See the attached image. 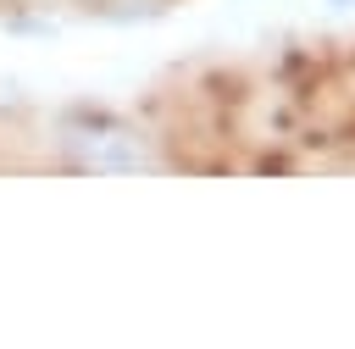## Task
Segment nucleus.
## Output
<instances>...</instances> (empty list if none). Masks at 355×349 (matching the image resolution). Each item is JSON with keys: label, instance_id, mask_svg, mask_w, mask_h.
I'll use <instances>...</instances> for the list:
<instances>
[{"label": "nucleus", "instance_id": "f03ea898", "mask_svg": "<svg viewBox=\"0 0 355 349\" xmlns=\"http://www.w3.org/2000/svg\"><path fill=\"white\" fill-rule=\"evenodd\" d=\"M338 6H349V0H338Z\"/></svg>", "mask_w": 355, "mask_h": 349}, {"label": "nucleus", "instance_id": "f257e3e1", "mask_svg": "<svg viewBox=\"0 0 355 349\" xmlns=\"http://www.w3.org/2000/svg\"><path fill=\"white\" fill-rule=\"evenodd\" d=\"M67 144H72L78 161L94 166V172H128V166H144V161H150L144 144H133V133H116V127H83V133H72Z\"/></svg>", "mask_w": 355, "mask_h": 349}]
</instances>
